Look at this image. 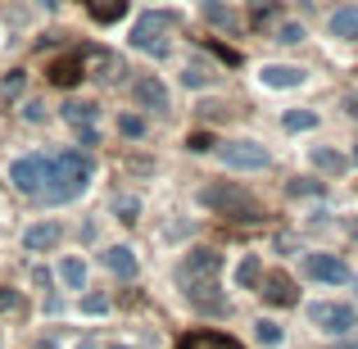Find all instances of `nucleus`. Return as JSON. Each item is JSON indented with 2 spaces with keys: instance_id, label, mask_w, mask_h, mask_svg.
Instances as JSON below:
<instances>
[{
  "instance_id": "31",
  "label": "nucleus",
  "mask_w": 358,
  "mask_h": 349,
  "mask_svg": "<svg viewBox=\"0 0 358 349\" xmlns=\"http://www.w3.org/2000/svg\"><path fill=\"white\" fill-rule=\"evenodd\" d=\"M290 195H322V182H313V177H295V182H290Z\"/></svg>"
},
{
  "instance_id": "20",
  "label": "nucleus",
  "mask_w": 358,
  "mask_h": 349,
  "mask_svg": "<svg viewBox=\"0 0 358 349\" xmlns=\"http://www.w3.org/2000/svg\"><path fill=\"white\" fill-rule=\"evenodd\" d=\"M263 281V263H259V254H245V259L236 263V286L241 290H254Z\"/></svg>"
},
{
  "instance_id": "39",
  "label": "nucleus",
  "mask_w": 358,
  "mask_h": 349,
  "mask_svg": "<svg viewBox=\"0 0 358 349\" xmlns=\"http://www.w3.org/2000/svg\"><path fill=\"white\" fill-rule=\"evenodd\" d=\"M354 164H358V145H354Z\"/></svg>"
},
{
  "instance_id": "7",
  "label": "nucleus",
  "mask_w": 358,
  "mask_h": 349,
  "mask_svg": "<svg viewBox=\"0 0 358 349\" xmlns=\"http://www.w3.org/2000/svg\"><path fill=\"white\" fill-rule=\"evenodd\" d=\"M308 322H313L317 332H327V336H354L358 332V313L350 304H336V299L308 304Z\"/></svg>"
},
{
  "instance_id": "10",
  "label": "nucleus",
  "mask_w": 358,
  "mask_h": 349,
  "mask_svg": "<svg viewBox=\"0 0 358 349\" xmlns=\"http://www.w3.org/2000/svg\"><path fill=\"white\" fill-rule=\"evenodd\" d=\"M59 241H64L59 218H41V222H32V227L23 232V250L27 254H45V250H55Z\"/></svg>"
},
{
  "instance_id": "29",
  "label": "nucleus",
  "mask_w": 358,
  "mask_h": 349,
  "mask_svg": "<svg viewBox=\"0 0 358 349\" xmlns=\"http://www.w3.org/2000/svg\"><path fill=\"white\" fill-rule=\"evenodd\" d=\"M114 213H118L122 222H136V218H141V200H131V195H118V200H114Z\"/></svg>"
},
{
  "instance_id": "27",
  "label": "nucleus",
  "mask_w": 358,
  "mask_h": 349,
  "mask_svg": "<svg viewBox=\"0 0 358 349\" xmlns=\"http://www.w3.org/2000/svg\"><path fill=\"white\" fill-rule=\"evenodd\" d=\"M254 336H259L263 345H277V341H281V322H272V318H259V322H254Z\"/></svg>"
},
{
  "instance_id": "3",
  "label": "nucleus",
  "mask_w": 358,
  "mask_h": 349,
  "mask_svg": "<svg viewBox=\"0 0 358 349\" xmlns=\"http://www.w3.org/2000/svg\"><path fill=\"white\" fill-rule=\"evenodd\" d=\"M173 23H177V18L168 14V9H150V14H141L136 23H131V45L145 50V55H155V59H168L173 45H168L164 36L173 32Z\"/></svg>"
},
{
  "instance_id": "33",
  "label": "nucleus",
  "mask_w": 358,
  "mask_h": 349,
  "mask_svg": "<svg viewBox=\"0 0 358 349\" xmlns=\"http://www.w3.org/2000/svg\"><path fill=\"white\" fill-rule=\"evenodd\" d=\"M18 304H23V299H18V290L14 286H0V313H14Z\"/></svg>"
},
{
  "instance_id": "32",
  "label": "nucleus",
  "mask_w": 358,
  "mask_h": 349,
  "mask_svg": "<svg viewBox=\"0 0 358 349\" xmlns=\"http://www.w3.org/2000/svg\"><path fill=\"white\" fill-rule=\"evenodd\" d=\"M82 313L105 318V313H109V299H105V295H87V299H82Z\"/></svg>"
},
{
  "instance_id": "26",
  "label": "nucleus",
  "mask_w": 358,
  "mask_h": 349,
  "mask_svg": "<svg viewBox=\"0 0 358 349\" xmlns=\"http://www.w3.org/2000/svg\"><path fill=\"white\" fill-rule=\"evenodd\" d=\"M182 82H186V87H204V82H213V64L204 69V59H191L186 73H182Z\"/></svg>"
},
{
  "instance_id": "12",
  "label": "nucleus",
  "mask_w": 358,
  "mask_h": 349,
  "mask_svg": "<svg viewBox=\"0 0 358 349\" xmlns=\"http://www.w3.org/2000/svg\"><path fill=\"white\" fill-rule=\"evenodd\" d=\"M64 122L78 131V141H82L87 150L100 141V131H96V109H91V105H78V100H73V105H64Z\"/></svg>"
},
{
  "instance_id": "11",
  "label": "nucleus",
  "mask_w": 358,
  "mask_h": 349,
  "mask_svg": "<svg viewBox=\"0 0 358 349\" xmlns=\"http://www.w3.org/2000/svg\"><path fill=\"white\" fill-rule=\"evenodd\" d=\"M286 18V5L281 0H245V23L254 32H272V27Z\"/></svg>"
},
{
  "instance_id": "5",
  "label": "nucleus",
  "mask_w": 358,
  "mask_h": 349,
  "mask_svg": "<svg viewBox=\"0 0 358 349\" xmlns=\"http://www.w3.org/2000/svg\"><path fill=\"white\" fill-rule=\"evenodd\" d=\"M50 173H55L50 155H23V159L9 164V182H14V191H23V195H45L50 191Z\"/></svg>"
},
{
  "instance_id": "16",
  "label": "nucleus",
  "mask_w": 358,
  "mask_h": 349,
  "mask_svg": "<svg viewBox=\"0 0 358 349\" xmlns=\"http://www.w3.org/2000/svg\"><path fill=\"white\" fill-rule=\"evenodd\" d=\"M327 32L336 41H358V5H341L331 18H327Z\"/></svg>"
},
{
  "instance_id": "14",
  "label": "nucleus",
  "mask_w": 358,
  "mask_h": 349,
  "mask_svg": "<svg viewBox=\"0 0 358 349\" xmlns=\"http://www.w3.org/2000/svg\"><path fill=\"white\" fill-rule=\"evenodd\" d=\"M304 78H308V73L295 69V64H263V69H259V82H263V87H272V91L304 87Z\"/></svg>"
},
{
  "instance_id": "23",
  "label": "nucleus",
  "mask_w": 358,
  "mask_h": 349,
  "mask_svg": "<svg viewBox=\"0 0 358 349\" xmlns=\"http://www.w3.org/2000/svg\"><path fill=\"white\" fill-rule=\"evenodd\" d=\"M87 9H91L96 23H118L122 9H127V0H87Z\"/></svg>"
},
{
  "instance_id": "4",
  "label": "nucleus",
  "mask_w": 358,
  "mask_h": 349,
  "mask_svg": "<svg viewBox=\"0 0 358 349\" xmlns=\"http://www.w3.org/2000/svg\"><path fill=\"white\" fill-rule=\"evenodd\" d=\"M200 204H204V209H213V213H222V218H259V204H254L241 186H231V182L204 186V191H200Z\"/></svg>"
},
{
  "instance_id": "8",
  "label": "nucleus",
  "mask_w": 358,
  "mask_h": 349,
  "mask_svg": "<svg viewBox=\"0 0 358 349\" xmlns=\"http://www.w3.org/2000/svg\"><path fill=\"white\" fill-rule=\"evenodd\" d=\"M304 272L313 281H327V286H345L350 281V268L336 254H304Z\"/></svg>"
},
{
  "instance_id": "34",
  "label": "nucleus",
  "mask_w": 358,
  "mask_h": 349,
  "mask_svg": "<svg viewBox=\"0 0 358 349\" xmlns=\"http://www.w3.org/2000/svg\"><path fill=\"white\" fill-rule=\"evenodd\" d=\"M23 114L32 118V122H41V118H45V105H36V100H32V105H23Z\"/></svg>"
},
{
  "instance_id": "1",
  "label": "nucleus",
  "mask_w": 358,
  "mask_h": 349,
  "mask_svg": "<svg viewBox=\"0 0 358 349\" xmlns=\"http://www.w3.org/2000/svg\"><path fill=\"white\" fill-rule=\"evenodd\" d=\"M218 268H222V254L218 250H191V254H182V263H177V286L186 290V299H191L195 308H200V299H204V290H209V299H218L213 295V277H218Z\"/></svg>"
},
{
  "instance_id": "21",
  "label": "nucleus",
  "mask_w": 358,
  "mask_h": 349,
  "mask_svg": "<svg viewBox=\"0 0 358 349\" xmlns=\"http://www.w3.org/2000/svg\"><path fill=\"white\" fill-rule=\"evenodd\" d=\"M59 281L69 290H82V286H87V263L73 259V254H69V259H59Z\"/></svg>"
},
{
  "instance_id": "28",
  "label": "nucleus",
  "mask_w": 358,
  "mask_h": 349,
  "mask_svg": "<svg viewBox=\"0 0 358 349\" xmlns=\"http://www.w3.org/2000/svg\"><path fill=\"white\" fill-rule=\"evenodd\" d=\"M118 131H122L127 141H141V136H145V118H136V114H122V118H118Z\"/></svg>"
},
{
  "instance_id": "13",
  "label": "nucleus",
  "mask_w": 358,
  "mask_h": 349,
  "mask_svg": "<svg viewBox=\"0 0 358 349\" xmlns=\"http://www.w3.org/2000/svg\"><path fill=\"white\" fill-rule=\"evenodd\" d=\"M259 286H263V299H268L272 308H295L299 304V290H295V281H290L286 272H272V277H263Z\"/></svg>"
},
{
  "instance_id": "25",
  "label": "nucleus",
  "mask_w": 358,
  "mask_h": 349,
  "mask_svg": "<svg viewBox=\"0 0 358 349\" xmlns=\"http://www.w3.org/2000/svg\"><path fill=\"white\" fill-rule=\"evenodd\" d=\"M272 41H281V45H299V41H304V27L290 23V18H281V23L272 27Z\"/></svg>"
},
{
  "instance_id": "2",
  "label": "nucleus",
  "mask_w": 358,
  "mask_h": 349,
  "mask_svg": "<svg viewBox=\"0 0 358 349\" xmlns=\"http://www.w3.org/2000/svg\"><path fill=\"white\" fill-rule=\"evenodd\" d=\"M91 173H96V164H91L87 150H64V155H55V173H50V200H78L82 191H87Z\"/></svg>"
},
{
  "instance_id": "18",
  "label": "nucleus",
  "mask_w": 358,
  "mask_h": 349,
  "mask_svg": "<svg viewBox=\"0 0 358 349\" xmlns=\"http://www.w3.org/2000/svg\"><path fill=\"white\" fill-rule=\"evenodd\" d=\"M100 263H105L114 277H136V254H131L127 245H109V250L100 254Z\"/></svg>"
},
{
  "instance_id": "38",
  "label": "nucleus",
  "mask_w": 358,
  "mask_h": 349,
  "mask_svg": "<svg viewBox=\"0 0 358 349\" xmlns=\"http://www.w3.org/2000/svg\"><path fill=\"white\" fill-rule=\"evenodd\" d=\"M41 5H45V9H55V0H41Z\"/></svg>"
},
{
  "instance_id": "35",
  "label": "nucleus",
  "mask_w": 358,
  "mask_h": 349,
  "mask_svg": "<svg viewBox=\"0 0 358 349\" xmlns=\"http://www.w3.org/2000/svg\"><path fill=\"white\" fill-rule=\"evenodd\" d=\"M345 109H350V118H358V91H354V96H345Z\"/></svg>"
},
{
  "instance_id": "9",
  "label": "nucleus",
  "mask_w": 358,
  "mask_h": 349,
  "mask_svg": "<svg viewBox=\"0 0 358 349\" xmlns=\"http://www.w3.org/2000/svg\"><path fill=\"white\" fill-rule=\"evenodd\" d=\"M131 96H136V109H150V114H168L173 109V100H168V87L159 78H136V87H131Z\"/></svg>"
},
{
  "instance_id": "6",
  "label": "nucleus",
  "mask_w": 358,
  "mask_h": 349,
  "mask_svg": "<svg viewBox=\"0 0 358 349\" xmlns=\"http://www.w3.org/2000/svg\"><path fill=\"white\" fill-rule=\"evenodd\" d=\"M218 159L236 173H268L272 168V155L250 136H236V141H218Z\"/></svg>"
},
{
  "instance_id": "41",
  "label": "nucleus",
  "mask_w": 358,
  "mask_h": 349,
  "mask_svg": "<svg viewBox=\"0 0 358 349\" xmlns=\"http://www.w3.org/2000/svg\"><path fill=\"white\" fill-rule=\"evenodd\" d=\"M354 290H358V277H354Z\"/></svg>"
},
{
  "instance_id": "36",
  "label": "nucleus",
  "mask_w": 358,
  "mask_h": 349,
  "mask_svg": "<svg viewBox=\"0 0 358 349\" xmlns=\"http://www.w3.org/2000/svg\"><path fill=\"white\" fill-rule=\"evenodd\" d=\"M350 236H354V241H358V218H354V222H350Z\"/></svg>"
},
{
  "instance_id": "22",
  "label": "nucleus",
  "mask_w": 358,
  "mask_h": 349,
  "mask_svg": "<svg viewBox=\"0 0 358 349\" xmlns=\"http://www.w3.org/2000/svg\"><path fill=\"white\" fill-rule=\"evenodd\" d=\"M23 91H27V73H23V69L5 73V78H0V105H14Z\"/></svg>"
},
{
  "instance_id": "37",
  "label": "nucleus",
  "mask_w": 358,
  "mask_h": 349,
  "mask_svg": "<svg viewBox=\"0 0 358 349\" xmlns=\"http://www.w3.org/2000/svg\"><path fill=\"white\" fill-rule=\"evenodd\" d=\"M78 349H96V345H91V341H82V345H78Z\"/></svg>"
},
{
  "instance_id": "15",
  "label": "nucleus",
  "mask_w": 358,
  "mask_h": 349,
  "mask_svg": "<svg viewBox=\"0 0 358 349\" xmlns=\"http://www.w3.org/2000/svg\"><path fill=\"white\" fill-rule=\"evenodd\" d=\"M82 59H87L82 50H73V55H64V59H55V64H50V82H55V87H64V91L78 87V82L87 78V73H82Z\"/></svg>"
},
{
  "instance_id": "24",
  "label": "nucleus",
  "mask_w": 358,
  "mask_h": 349,
  "mask_svg": "<svg viewBox=\"0 0 358 349\" xmlns=\"http://www.w3.org/2000/svg\"><path fill=\"white\" fill-rule=\"evenodd\" d=\"M286 131H308V127H317V114L313 109H286Z\"/></svg>"
},
{
  "instance_id": "19",
  "label": "nucleus",
  "mask_w": 358,
  "mask_h": 349,
  "mask_svg": "<svg viewBox=\"0 0 358 349\" xmlns=\"http://www.w3.org/2000/svg\"><path fill=\"white\" fill-rule=\"evenodd\" d=\"M177 349H245V345H236L231 336H222V332H191V336H182Z\"/></svg>"
},
{
  "instance_id": "40",
  "label": "nucleus",
  "mask_w": 358,
  "mask_h": 349,
  "mask_svg": "<svg viewBox=\"0 0 358 349\" xmlns=\"http://www.w3.org/2000/svg\"><path fill=\"white\" fill-rule=\"evenodd\" d=\"M109 349H127V345H109Z\"/></svg>"
},
{
  "instance_id": "17",
  "label": "nucleus",
  "mask_w": 358,
  "mask_h": 349,
  "mask_svg": "<svg viewBox=\"0 0 358 349\" xmlns=\"http://www.w3.org/2000/svg\"><path fill=\"white\" fill-rule=\"evenodd\" d=\"M308 164H313V168H317V173H322V177H341L345 168H350V159H345L341 150H327V145H313V150H308Z\"/></svg>"
},
{
  "instance_id": "30",
  "label": "nucleus",
  "mask_w": 358,
  "mask_h": 349,
  "mask_svg": "<svg viewBox=\"0 0 358 349\" xmlns=\"http://www.w3.org/2000/svg\"><path fill=\"white\" fill-rule=\"evenodd\" d=\"M204 18H209V23H218V27L231 23V14H227V5H222V0H204Z\"/></svg>"
}]
</instances>
